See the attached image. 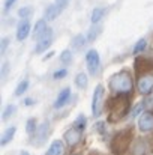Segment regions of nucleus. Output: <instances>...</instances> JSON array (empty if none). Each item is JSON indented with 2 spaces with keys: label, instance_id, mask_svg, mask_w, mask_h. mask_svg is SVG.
I'll return each mask as SVG.
<instances>
[{
  "label": "nucleus",
  "instance_id": "f257e3e1",
  "mask_svg": "<svg viewBox=\"0 0 153 155\" xmlns=\"http://www.w3.org/2000/svg\"><path fill=\"white\" fill-rule=\"evenodd\" d=\"M132 87H134L132 75L126 69H122V71L116 72L110 78V89L117 95H129L132 92Z\"/></svg>",
  "mask_w": 153,
  "mask_h": 155
},
{
  "label": "nucleus",
  "instance_id": "f03ea898",
  "mask_svg": "<svg viewBox=\"0 0 153 155\" xmlns=\"http://www.w3.org/2000/svg\"><path fill=\"white\" fill-rule=\"evenodd\" d=\"M129 111V101L128 95H117V98L111 100L108 104V113H110V120H120L125 117Z\"/></svg>",
  "mask_w": 153,
  "mask_h": 155
},
{
  "label": "nucleus",
  "instance_id": "7ed1b4c3",
  "mask_svg": "<svg viewBox=\"0 0 153 155\" xmlns=\"http://www.w3.org/2000/svg\"><path fill=\"white\" fill-rule=\"evenodd\" d=\"M129 136H131V131H128V130L120 131V133H117L114 136V139L111 142V149H113L114 154H123L128 149L129 142H131Z\"/></svg>",
  "mask_w": 153,
  "mask_h": 155
},
{
  "label": "nucleus",
  "instance_id": "20e7f679",
  "mask_svg": "<svg viewBox=\"0 0 153 155\" xmlns=\"http://www.w3.org/2000/svg\"><path fill=\"white\" fill-rule=\"evenodd\" d=\"M102 108H104V87H102V84H98L95 87V92L92 97V113L95 117L101 116Z\"/></svg>",
  "mask_w": 153,
  "mask_h": 155
},
{
  "label": "nucleus",
  "instance_id": "39448f33",
  "mask_svg": "<svg viewBox=\"0 0 153 155\" xmlns=\"http://www.w3.org/2000/svg\"><path fill=\"white\" fill-rule=\"evenodd\" d=\"M86 63H87L89 72L92 75H98L99 68H101V57H99V53L96 51L95 48L87 51V54H86Z\"/></svg>",
  "mask_w": 153,
  "mask_h": 155
},
{
  "label": "nucleus",
  "instance_id": "423d86ee",
  "mask_svg": "<svg viewBox=\"0 0 153 155\" xmlns=\"http://www.w3.org/2000/svg\"><path fill=\"white\" fill-rule=\"evenodd\" d=\"M63 139L66 140V145L69 148H74L75 145H78L81 142V139H83V130H80V128H77V127L72 125L68 131H65Z\"/></svg>",
  "mask_w": 153,
  "mask_h": 155
},
{
  "label": "nucleus",
  "instance_id": "0eeeda50",
  "mask_svg": "<svg viewBox=\"0 0 153 155\" xmlns=\"http://www.w3.org/2000/svg\"><path fill=\"white\" fill-rule=\"evenodd\" d=\"M51 44H53V30L48 27L47 32L38 39L36 47H35V53H36V54H42V53H45V50H48V48L51 47Z\"/></svg>",
  "mask_w": 153,
  "mask_h": 155
},
{
  "label": "nucleus",
  "instance_id": "6e6552de",
  "mask_svg": "<svg viewBox=\"0 0 153 155\" xmlns=\"http://www.w3.org/2000/svg\"><path fill=\"white\" fill-rule=\"evenodd\" d=\"M138 92L144 97H147L150 92L153 91V74H146V75H141L138 78Z\"/></svg>",
  "mask_w": 153,
  "mask_h": 155
},
{
  "label": "nucleus",
  "instance_id": "1a4fd4ad",
  "mask_svg": "<svg viewBox=\"0 0 153 155\" xmlns=\"http://www.w3.org/2000/svg\"><path fill=\"white\" fill-rule=\"evenodd\" d=\"M138 130L141 133L153 131V114L150 111H144L138 116Z\"/></svg>",
  "mask_w": 153,
  "mask_h": 155
},
{
  "label": "nucleus",
  "instance_id": "9d476101",
  "mask_svg": "<svg viewBox=\"0 0 153 155\" xmlns=\"http://www.w3.org/2000/svg\"><path fill=\"white\" fill-rule=\"evenodd\" d=\"M48 133H50V124H48V122H44L42 125H39V127H38V130H36V133L33 134V137H35V139H38V142H36V145H35V146L42 145V143L47 140ZM35 139H33V140H35Z\"/></svg>",
  "mask_w": 153,
  "mask_h": 155
},
{
  "label": "nucleus",
  "instance_id": "9b49d317",
  "mask_svg": "<svg viewBox=\"0 0 153 155\" xmlns=\"http://www.w3.org/2000/svg\"><path fill=\"white\" fill-rule=\"evenodd\" d=\"M30 30H32V27H30L29 20H21L18 23V26H17V39L18 41H24L30 35Z\"/></svg>",
  "mask_w": 153,
  "mask_h": 155
},
{
  "label": "nucleus",
  "instance_id": "f8f14e48",
  "mask_svg": "<svg viewBox=\"0 0 153 155\" xmlns=\"http://www.w3.org/2000/svg\"><path fill=\"white\" fill-rule=\"evenodd\" d=\"M71 95H72V94H71V87H65V89H62L60 94L57 95L56 101H54V108H62V107H65L66 104L69 103Z\"/></svg>",
  "mask_w": 153,
  "mask_h": 155
},
{
  "label": "nucleus",
  "instance_id": "ddd939ff",
  "mask_svg": "<svg viewBox=\"0 0 153 155\" xmlns=\"http://www.w3.org/2000/svg\"><path fill=\"white\" fill-rule=\"evenodd\" d=\"M87 36L86 35H83V33H78V35H75L72 39H71V47L74 48V50H77V51H80V50H83L86 45H87Z\"/></svg>",
  "mask_w": 153,
  "mask_h": 155
},
{
  "label": "nucleus",
  "instance_id": "4468645a",
  "mask_svg": "<svg viewBox=\"0 0 153 155\" xmlns=\"http://www.w3.org/2000/svg\"><path fill=\"white\" fill-rule=\"evenodd\" d=\"M48 26H47V20H38L35 27H33V39H39L45 32H47Z\"/></svg>",
  "mask_w": 153,
  "mask_h": 155
},
{
  "label": "nucleus",
  "instance_id": "2eb2a0df",
  "mask_svg": "<svg viewBox=\"0 0 153 155\" xmlns=\"http://www.w3.org/2000/svg\"><path fill=\"white\" fill-rule=\"evenodd\" d=\"M63 152H65L63 142L62 140H54L50 145V148H48V151H47L45 155H63Z\"/></svg>",
  "mask_w": 153,
  "mask_h": 155
},
{
  "label": "nucleus",
  "instance_id": "dca6fc26",
  "mask_svg": "<svg viewBox=\"0 0 153 155\" xmlns=\"http://www.w3.org/2000/svg\"><path fill=\"white\" fill-rule=\"evenodd\" d=\"M60 14H62V11L59 9V6H57L56 3H53V5H50V6L45 9V20H47V21H54Z\"/></svg>",
  "mask_w": 153,
  "mask_h": 155
},
{
  "label": "nucleus",
  "instance_id": "f3484780",
  "mask_svg": "<svg viewBox=\"0 0 153 155\" xmlns=\"http://www.w3.org/2000/svg\"><path fill=\"white\" fill-rule=\"evenodd\" d=\"M75 86H77L78 89H81V91L87 89V86H89V78H87V74H86V72H78V74L75 75Z\"/></svg>",
  "mask_w": 153,
  "mask_h": 155
},
{
  "label": "nucleus",
  "instance_id": "a211bd4d",
  "mask_svg": "<svg viewBox=\"0 0 153 155\" xmlns=\"http://www.w3.org/2000/svg\"><path fill=\"white\" fill-rule=\"evenodd\" d=\"M104 17H105V9H104V8H95V9L92 11L90 21H92V24H99Z\"/></svg>",
  "mask_w": 153,
  "mask_h": 155
},
{
  "label": "nucleus",
  "instance_id": "6ab92c4d",
  "mask_svg": "<svg viewBox=\"0 0 153 155\" xmlns=\"http://www.w3.org/2000/svg\"><path fill=\"white\" fill-rule=\"evenodd\" d=\"M15 133H17V128H15V127H9L8 130H5V133L2 134V140H0L2 146L8 145V143H9V142H11V140L14 139Z\"/></svg>",
  "mask_w": 153,
  "mask_h": 155
},
{
  "label": "nucleus",
  "instance_id": "aec40b11",
  "mask_svg": "<svg viewBox=\"0 0 153 155\" xmlns=\"http://www.w3.org/2000/svg\"><path fill=\"white\" fill-rule=\"evenodd\" d=\"M29 86H30V81L27 80V78H24V80H21L20 83H18V86L15 87V97H21L23 94H26L27 92V89H29Z\"/></svg>",
  "mask_w": 153,
  "mask_h": 155
},
{
  "label": "nucleus",
  "instance_id": "412c9836",
  "mask_svg": "<svg viewBox=\"0 0 153 155\" xmlns=\"http://www.w3.org/2000/svg\"><path fill=\"white\" fill-rule=\"evenodd\" d=\"M101 33H102V27H101V26H99V24H93V26H92V29L89 30L87 41H89V42H93V41H95V39H96V38L101 35Z\"/></svg>",
  "mask_w": 153,
  "mask_h": 155
},
{
  "label": "nucleus",
  "instance_id": "4be33fe9",
  "mask_svg": "<svg viewBox=\"0 0 153 155\" xmlns=\"http://www.w3.org/2000/svg\"><path fill=\"white\" fill-rule=\"evenodd\" d=\"M144 152H146V145H144V142H143V140H137L135 145H134V148H132V154L144 155Z\"/></svg>",
  "mask_w": 153,
  "mask_h": 155
},
{
  "label": "nucleus",
  "instance_id": "5701e85b",
  "mask_svg": "<svg viewBox=\"0 0 153 155\" xmlns=\"http://www.w3.org/2000/svg\"><path fill=\"white\" fill-rule=\"evenodd\" d=\"M36 130H38V122H36L35 117H30L27 120V124H26V131H27V134H32L33 136L36 133Z\"/></svg>",
  "mask_w": 153,
  "mask_h": 155
},
{
  "label": "nucleus",
  "instance_id": "b1692460",
  "mask_svg": "<svg viewBox=\"0 0 153 155\" xmlns=\"http://www.w3.org/2000/svg\"><path fill=\"white\" fill-rule=\"evenodd\" d=\"M72 60H74V56H72L71 50H63L62 51V54H60V62L63 65H69V63H72Z\"/></svg>",
  "mask_w": 153,
  "mask_h": 155
},
{
  "label": "nucleus",
  "instance_id": "393cba45",
  "mask_svg": "<svg viewBox=\"0 0 153 155\" xmlns=\"http://www.w3.org/2000/svg\"><path fill=\"white\" fill-rule=\"evenodd\" d=\"M15 111H17V105H15V104H9V105H6V108H5L3 113H2V119L6 120V119L11 117Z\"/></svg>",
  "mask_w": 153,
  "mask_h": 155
},
{
  "label": "nucleus",
  "instance_id": "a878e982",
  "mask_svg": "<svg viewBox=\"0 0 153 155\" xmlns=\"http://www.w3.org/2000/svg\"><path fill=\"white\" fill-rule=\"evenodd\" d=\"M86 125H87V119H86V116H84L83 113H81V114H78V116H77V119L74 120V127H77V128H80V130H83V131H84Z\"/></svg>",
  "mask_w": 153,
  "mask_h": 155
},
{
  "label": "nucleus",
  "instance_id": "bb28decb",
  "mask_svg": "<svg viewBox=\"0 0 153 155\" xmlns=\"http://www.w3.org/2000/svg\"><path fill=\"white\" fill-rule=\"evenodd\" d=\"M32 14H33V8H30V6H23V8L18 9V15H20L23 20H27Z\"/></svg>",
  "mask_w": 153,
  "mask_h": 155
},
{
  "label": "nucleus",
  "instance_id": "cd10ccee",
  "mask_svg": "<svg viewBox=\"0 0 153 155\" xmlns=\"http://www.w3.org/2000/svg\"><path fill=\"white\" fill-rule=\"evenodd\" d=\"M146 47H147L146 39H140V41L135 44V47H134V54H140V53H143L144 50H146Z\"/></svg>",
  "mask_w": 153,
  "mask_h": 155
},
{
  "label": "nucleus",
  "instance_id": "c85d7f7f",
  "mask_svg": "<svg viewBox=\"0 0 153 155\" xmlns=\"http://www.w3.org/2000/svg\"><path fill=\"white\" fill-rule=\"evenodd\" d=\"M66 75H68V69H66V68H60V69L54 71L53 78H54V80H62V78H65Z\"/></svg>",
  "mask_w": 153,
  "mask_h": 155
},
{
  "label": "nucleus",
  "instance_id": "c756f323",
  "mask_svg": "<svg viewBox=\"0 0 153 155\" xmlns=\"http://www.w3.org/2000/svg\"><path fill=\"white\" fill-rule=\"evenodd\" d=\"M143 108H144V103H140L137 107H134V110L129 113V114H131V117H137V116H140V114H141L140 111H141Z\"/></svg>",
  "mask_w": 153,
  "mask_h": 155
},
{
  "label": "nucleus",
  "instance_id": "7c9ffc66",
  "mask_svg": "<svg viewBox=\"0 0 153 155\" xmlns=\"http://www.w3.org/2000/svg\"><path fill=\"white\" fill-rule=\"evenodd\" d=\"M54 3L59 6V9L63 12L68 6H69V3H71V0H54Z\"/></svg>",
  "mask_w": 153,
  "mask_h": 155
},
{
  "label": "nucleus",
  "instance_id": "2f4dec72",
  "mask_svg": "<svg viewBox=\"0 0 153 155\" xmlns=\"http://www.w3.org/2000/svg\"><path fill=\"white\" fill-rule=\"evenodd\" d=\"M8 71H9V63H3L2 65V78L3 80H6V75H8Z\"/></svg>",
  "mask_w": 153,
  "mask_h": 155
},
{
  "label": "nucleus",
  "instance_id": "473e14b6",
  "mask_svg": "<svg viewBox=\"0 0 153 155\" xmlns=\"http://www.w3.org/2000/svg\"><path fill=\"white\" fill-rule=\"evenodd\" d=\"M8 44H9V38H3V39H2V50H0L2 56L5 54V51H6V47H8Z\"/></svg>",
  "mask_w": 153,
  "mask_h": 155
},
{
  "label": "nucleus",
  "instance_id": "72a5a7b5",
  "mask_svg": "<svg viewBox=\"0 0 153 155\" xmlns=\"http://www.w3.org/2000/svg\"><path fill=\"white\" fill-rule=\"evenodd\" d=\"M15 2H17V0H6V2H5V11H9V9L14 6Z\"/></svg>",
  "mask_w": 153,
  "mask_h": 155
},
{
  "label": "nucleus",
  "instance_id": "f704fd0d",
  "mask_svg": "<svg viewBox=\"0 0 153 155\" xmlns=\"http://www.w3.org/2000/svg\"><path fill=\"white\" fill-rule=\"evenodd\" d=\"M35 101L32 100V98H27V100H24V105H27V107H30V105H33Z\"/></svg>",
  "mask_w": 153,
  "mask_h": 155
},
{
  "label": "nucleus",
  "instance_id": "c9c22d12",
  "mask_svg": "<svg viewBox=\"0 0 153 155\" xmlns=\"http://www.w3.org/2000/svg\"><path fill=\"white\" fill-rule=\"evenodd\" d=\"M20 155H30V154H29L27 151H21V152H20Z\"/></svg>",
  "mask_w": 153,
  "mask_h": 155
},
{
  "label": "nucleus",
  "instance_id": "e433bc0d",
  "mask_svg": "<svg viewBox=\"0 0 153 155\" xmlns=\"http://www.w3.org/2000/svg\"><path fill=\"white\" fill-rule=\"evenodd\" d=\"M72 155H78V154H72Z\"/></svg>",
  "mask_w": 153,
  "mask_h": 155
}]
</instances>
